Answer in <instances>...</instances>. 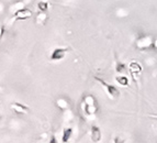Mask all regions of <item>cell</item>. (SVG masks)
Here are the masks:
<instances>
[{
  "label": "cell",
  "mask_w": 157,
  "mask_h": 143,
  "mask_svg": "<svg viewBox=\"0 0 157 143\" xmlns=\"http://www.w3.org/2000/svg\"><path fill=\"white\" fill-rule=\"evenodd\" d=\"M153 47H154V49L157 51V39L154 40V42H153Z\"/></svg>",
  "instance_id": "cell-13"
},
{
  "label": "cell",
  "mask_w": 157,
  "mask_h": 143,
  "mask_svg": "<svg viewBox=\"0 0 157 143\" xmlns=\"http://www.w3.org/2000/svg\"><path fill=\"white\" fill-rule=\"evenodd\" d=\"M2 34H3V28H2V27H0V39H1Z\"/></svg>",
  "instance_id": "cell-14"
},
{
  "label": "cell",
  "mask_w": 157,
  "mask_h": 143,
  "mask_svg": "<svg viewBox=\"0 0 157 143\" xmlns=\"http://www.w3.org/2000/svg\"><path fill=\"white\" fill-rule=\"evenodd\" d=\"M117 82L123 86H126L129 84V79L126 77H117Z\"/></svg>",
  "instance_id": "cell-10"
},
{
  "label": "cell",
  "mask_w": 157,
  "mask_h": 143,
  "mask_svg": "<svg viewBox=\"0 0 157 143\" xmlns=\"http://www.w3.org/2000/svg\"><path fill=\"white\" fill-rule=\"evenodd\" d=\"M12 109L15 110L17 114H26L28 112V107H25L23 105H20V104H15L12 106Z\"/></svg>",
  "instance_id": "cell-5"
},
{
  "label": "cell",
  "mask_w": 157,
  "mask_h": 143,
  "mask_svg": "<svg viewBox=\"0 0 157 143\" xmlns=\"http://www.w3.org/2000/svg\"><path fill=\"white\" fill-rule=\"evenodd\" d=\"M30 17H32V11H30L29 9H25V8H22L15 12V19L17 20H25L29 19Z\"/></svg>",
  "instance_id": "cell-2"
},
{
  "label": "cell",
  "mask_w": 157,
  "mask_h": 143,
  "mask_svg": "<svg viewBox=\"0 0 157 143\" xmlns=\"http://www.w3.org/2000/svg\"><path fill=\"white\" fill-rule=\"evenodd\" d=\"M151 117H152V118H156L157 119V116H151Z\"/></svg>",
  "instance_id": "cell-15"
},
{
  "label": "cell",
  "mask_w": 157,
  "mask_h": 143,
  "mask_svg": "<svg viewBox=\"0 0 157 143\" xmlns=\"http://www.w3.org/2000/svg\"><path fill=\"white\" fill-rule=\"evenodd\" d=\"M124 67H125L124 64H118V66H117V70L120 72V73H121V72H124Z\"/></svg>",
  "instance_id": "cell-12"
},
{
  "label": "cell",
  "mask_w": 157,
  "mask_h": 143,
  "mask_svg": "<svg viewBox=\"0 0 157 143\" xmlns=\"http://www.w3.org/2000/svg\"><path fill=\"white\" fill-rule=\"evenodd\" d=\"M100 138H101V132H100L99 128L93 127L92 128V141H99Z\"/></svg>",
  "instance_id": "cell-6"
},
{
  "label": "cell",
  "mask_w": 157,
  "mask_h": 143,
  "mask_svg": "<svg viewBox=\"0 0 157 143\" xmlns=\"http://www.w3.org/2000/svg\"><path fill=\"white\" fill-rule=\"evenodd\" d=\"M130 68H131V73H132L134 76L136 75V73H141V70H142L141 66H140L138 63H132V64L130 65Z\"/></svg>",
  "instance_id": "cell-7"
},
{
  "label": "cell",
  "mask_w": 157,
  "mask_h": 143,
  "mask_svg": "<svg viewBox=\"0 0 157 143\" xmlns=\"http://www.w3.org/2000/svg\"><path fill=\"white\" fill-rule=\"evenodd\" d=\"M47 20V17H46V15H44V13H42V15H39L38 17H36V23L40 25H43L45 23V21Z\"/></svg>",
  "instance_id": "cell-8"
},
{
  "label": "cell",
  "mask_w": 157,
  "mask_h": 143,
  "mask_svg": "<svg viewBox=\"0 0 157 143\" xmlns=\"http://www.w3.org/2000/svg\"><path fill=\"white\" fill-rule=\"evenodd\" d=\"M70 134H72V129H66L64 131V135H63V141H64V142H67V141H68Z\"/></svg>",
  "instance_id": "cell-9"
},
{
  "label": "cell",
  "mask_w": 157,
  "mask_h": 143,
  "mask_svg": "<svg viewBox=\"0 0 157 143\" xmlns=\"http://www.w3.org/2000/svg\"><path fill=\"white\" fill-rule=\"evenodd\" d=\"M153 42H154V40L151 35H142L136 41V47L142 51L147 50L149 47H153Z\"/></svg>",
  "instance_id": "cell-1"
},
{
  "label": "cell",
  "mask_w": 157,
  "mask_h": 143,
  "mask_svg": "<svg viewBox=\"0 0 157 143\" xmlns=\"http://www.w3.org/2000/svg\"><path fill=\"white\" fill-rule=\"evenodd\" d=\"M96 79H97V80H99V82H100L101 84L104 85V86L107 87V90H108V93H109V94H110V95H111V96H113V97H118L119 95H120V91H119L118 89L115 88L114 86H112V85L107 84V83H106L104 80H102V79L98 78V77H96Z\"/></svg>",
  "instance_id": "cell-3"
},
{
  "label": "cell",
  "mask_w": 157,
  "mask_h": 143,
  "mask_svg": "<svg viewBox=\"0 0 157 143\" xmlns=\"http://www.w3.org/2000/svg\"><path fill=\"white\" fill-rule=\"evenodd\" d=\"M66 52H68V50L67 49H56L54 52H53L51 59H53V61H57V59H63L65 56V54H66Z\"/></svg>",
  "instance_id": "cell-4"
},
{
  "label": "cell",
  "mask_w": 157,
  "mask_h": 143,
  "mask_svg": "<svg viewBox=\"0 0 157 143\" xmlns=\"http://www.w3.org/2000/svg\"><path fill=\"white\" fill-rule=\"evenodd\" d=\"M49 8V5H47V2H40L39 3V9L42 10V11H46Z\"/></svg>",
  "instance_id": "cell-11"
}]
</instances>
